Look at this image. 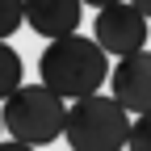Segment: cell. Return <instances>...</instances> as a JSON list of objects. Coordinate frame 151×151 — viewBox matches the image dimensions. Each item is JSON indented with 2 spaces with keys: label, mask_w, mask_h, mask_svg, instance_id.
Returning a JSON list of instances; mask_svg holds the SVG:
<instances>
[{
  "label": "cell",
  "mask_w": 151,
  "mask_h": 151,
  "mask_svg": "<svg viewBox=\"0 0 151 151\" xmlns=\"http://www.w3.org/2000/svg\"><path fill=\"white\" fill-rule=\"evenodd\" d=\"M109 88L130 113H151V50L122 55L109 71Z\"/></svg>",
  "instance_id": "5b68a950"
},
{
  "label": "cell",
  "mask_w": 151,
  "mask_h": 151,
  "mask_svg": "<svg viewBox=\"0 0 151 151\" xmlns=\"http://www.w3.org/2000/svg\"><path fill=\"white\" fill-rule=\"evenodd\" d=\"M84 0H25V25L42 38H67L80 29Z\"/></svg>",
  "instance_id": "8992f818"
},
{
  "label": "cell",
  "mask_w": 151,
  "mask_h": 151,
  "mask_svg": "<svg viewBox=\"0 0 151 151\" xmlns=\"http://www.w3.org/2000/svg\"><path fill=\"white\" fill-rule=\"evenodd\" d=\"M63 139L71 151H122L130 139V109L105 92H92V97L71 101L67 109V126Z\"/></svg>",
  "instance_id": "7a4b0ae2"
},
{
  "label": "cell",
  "mask_w": 151,
  "mask_h": 151,
  "mask_svg": "<svg viewBox=\"0 0 151 151\" xmlns=\"http://www.w3.org/2000/svg\"><path fill=\"white\" fill-rule=\"evenodd\" d=\"M21 76H25L21 55H17L13 46H4V42H0V101H9L13 92L21 88Z\"/></svg>",
  "instance_id": "52a82bcc"
},
{
  "label": "cell",
  "mask_w": 151,
  "mask_h": 151,
  "mask_svg": "<svg viewBox=\"0 0 151 151\" xmlns=\"http://www.w3.org/2000/svg\"><path fill=\"white\" fill-rule=\"evenodd\" d=\"M25 25V0H0V42Z\"/></svg>",
  "instance_id": "ba28073f"
},
{
  "label": "cell",
  "mask_w": 151,
  "mask_h": 151,
  "mask_svg": "<svg viewBox=\"0 0 151 151\" xmlns=\"http://www.w3.org/2000/svg\"><path fill=\"white\" fill-rule=\"evenodd\" d=\"M84 4H92V9H105V4H118V0H84Z\"/></svg>",
  "instance_id": "7c38bea8"
},
{
  "label": "cell",
  "mask_w": 151,
  "mask_h": 151,
  "mask_svg": "<svg viewBox=\"0 0 151 151\" xmlns=\"http://www.w3.org/2000/svg\"><path fill=\"white\" fill-rule=\"evenodd\" d=\"M130 4H134L139 13H147V17H151V0H130Z\"/></svg>",
  "instance_id": "8fae6325"
},
{
  "label": "cell",
  "mask_w": 151,
  "mask_h": 151,
  "mask_svg": "<svg viewBox=\"0 0 151 151\" xmlns=\"http://www.w3.org/2000/svg\"><path fill=\"white\" fill-rule=\"evenodd\" d=\"M0 130H4V113H0Z\"/></svg>",
  "instance_id": "4fadbf2b"
},
{
  "label": "cell",
  "mask_w": 151,
  "mask_h": 151,
  "mask_svg": "<svg viewBox=\"0 0 151 151\" xmlns=\"http://www.w3.org/2000/svg\"><path fill=\"white\" fill-rule=\"evenodd\" d=\"M38 76L42 84L55 88L63 101H80L101 92V84L109 80V63H105V46L97 38L84 34H67V38H50V46L38 59Z\"/></svg>",
  "instance_id": "6da1fadb"
},
{
  "label": "cell",
  "mask_w": 151,
  "mask_h": 151,
  "mask_svg": "<svg viewBox=\"0 0 151 151\" xmlns=\"http://www.w3.org/2000/svg\"><path fill=\"white\" fill-rule=\"evenodd\" d=\"M126 151H151V113H139V118L130 122Z\"/></svg>",
  "instance_id": "9c48e42d"
},
{
  "label": "cell",
  "mask_w": 151,
  "mask_h": 151,
  "mask_svg": "<svg viewBox=\"0 0 151 151\" xmlns=\"http://www.w3.org/2000/svg\"><path fill=\"white\" fill-rule=\"evenodd\" d=\"M92 38L105 46V55H134L147 46V13H139L130 0L105 4L92 21Z\"/></svg>",
  "instance_id": "277c9868"
},
{
  "label": "cell",
  "mask_w": 151,
  "mask_h": 151,
  "mask_svg": "<svg viewBox=\"0 0 151 151\" xmlns=\"http://www.w3.org/2000/svg\"><path fill=\"white\" fill-rule=\"evenodd\" d=\"M0 113H4L9 139H21V143H34V147L55 143L63 134V126H67V105H63L59 92L46 88V84H21L4 101Z\"/></svg>",
  "instance_id": "3957f363"
},
{
  "label": "cell",
  "mask_w": 151,
  "mask_h": 151,
  "mask_svg": "<svg viewBox=\"0 0 151 151\" xmlns=\"http://www.w3.org/2000/svg\"><path fill=\"white\" fill-rule=\"evenodd\" d=\"M0 151H34V143H21V139H4Z\"/></svg>",
  "instance_id": "30bf717a"
}]
</instances>
